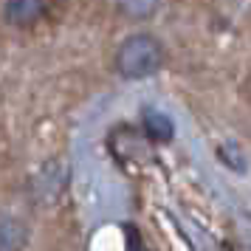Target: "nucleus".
<instances>
[{"mask_svg":"<svg viewBox=\"0 0 251 251\" xmlns=\"http://www.w3.org/2000/svg\"><path fill=\"white\" fill-rule=\"evenodd\" d=\"M144 127H147V136L155 138V141H170V136H172V125L158 113H147Z\"/></svg>","mask_w":251,"mask_h":251,"instance_id":"7ed1b4c3","label":"nucleus"},{"mask_svg":"<svg viewBox=\"0 0 251 251\" xmlns=\"http://www.w3.org/2000/svg\"><path fill=\"white\" fill-rule=\"evenodd\" d=\"M25 228L17 220H0V251H20L25 246Z\"/></svg>","mask_w":251,"mask_h":251,"instance_id":"f03ea898","label":"nucleus"},{"mask_svg":"<svg viewBox=\"0 0 251 251\" xmlns=\"http://www.w3.org/2000/svg\"><path fill=\"white\" fill-rule=\"evenodd\" d=\"M161 46L152 40V37H130L125 46L119 48V57H116V65L119 71L130 76V79H138V76H150L161 68Z\"/></svg>","mask_w":251,"mask_h":251,"instance_id":"f257e3e1","label":"nucleus"},{"mask_svg":"<svg viewBox=\"0 0 251 251\" xmlns=\"http://www.w3.org/2000/svg\"><path fill=\"white\" fill-rule=\"evenodd\" d=\"M127 240H130V249H127V251H147V249H144V243H141V237L136 234V228H133V226H127Z\"/></svg>","mask_w":251,"mask_h":251,"instance_id":"20e7f679","label":"nucleus"}]
</instances>
